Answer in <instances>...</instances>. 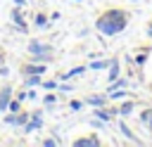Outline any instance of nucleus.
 <instances>
[{
    "instance_id": "1",
    "label": "nucleus",
    "mask_w": 152,
    "mask_h": 147,
    "mask_svg": "<svg viewBox=\"0 0 152 147\" xmlns=\"http://www.w3.org/2000/svg\"><path fill=\"white\" fill-rule=\"evenodd\" d=\"M126 26H128V12H126V9H116V7L102 12V14L95 19V28H97L102 36H107V38L121 33Z\"/></svg>"
},
{
    "instance_id": "2",
    "label": "nucleus",
    "mask_w": 152,
    "mask_h": 147,
    "mask_svg": "<svg viewBox=\"0 0 152 147\" xmlns=\"http://www.w3.org/2000/svg\"><path fill=\"white\" fill-rule=\"evenodd\" d=\"M28 55H31L33 62L50 64L52 62V55H55V47L50 43H43V40H28Z\"/></svg>"
},
{
    "instance_id": "3",
    "label": "nucleus",
    "mask_w": 152,
    "mask_h": 147,
    "mask_svg": "<svg viewBox=\"0 0 152 147\" xmlns=\"http://www.w3.org/2000/svg\"><path fill=\"white\" fill-rule=\"evenodd\" d=\"M21 128H24V133H33V130H40V128H43V111H40V109H38V111H31L28 121H26Z\"/></svg>"
},
{
    "instance_id": "4",
    "label": "nucleus",
    "mask_w": 152,
    "mask_h": 147,
    "mask_svg": "<svg viewBox=\"0 0 152 147\" xmlns=\"http://www.w3.org/2000/svg\"><path fill=\"white\" fill-rule=\"evenodd\" d=\"M45 69H48V64H45V62H33V59L19 66V71H21L24 76H28V74H40V76H43V74H45Z\"/></svg>"
},
{
    "instance_id": "5",
    "label": "nucleus",
    "mask_w": 152,
    "mask_h": 147,
    "mask_svg": "<svg viewBox=\"0 0 152 147\" xmlns=\"http://www.w3.org/2000/svg\"><path fill=\"white\" fill-rule=\"evenodd\" d=\"M12 24H14V28L21 31V33L28 31V26H26V21H24V12H21V7H14V9H12Z\"/></svg>"
},
{
    "instance_id": "6",
    "label": "nucleus",
    "mask_w": 152,
    "mask_h": 147,
    "mask_svg": "<svg viewBox=\"0 0 152 147\" xmlns=\"http://www.w3.org/2000/svg\"><path fill=\"white\" fill-rule=\"evenodd\" d=\"M95 119H100V121H104V123H109L114 116H119L116 114V109H107V107H95V114H93Z\"/></svg>"
},
{
    "instance_id": "7",
    "label": "nucleus",
    "mask_w": 152,
    "mask_h": 147,
    "mask_svg": "<svg viewBox=\"0 0 152 147\" xmlns=\"http://www.w3.org/2000/svg\"><path fill=\"white\" fill-rule=\"evenodd\" d=\"M100 138L97 135H88V138H76L74 140V147H100Z\"/></svg>"
},
{
    "instance_id": "8",
    "label": "nucleus",
    "mask_w": 152,
    "mask_h": 147,
    "mask_svg": "<svg viewBox=\"0 0 152 147\" xmlns=\"http://www.w3.org/2000/svg\"><path fill=\"white\" fill-rule=\"evenodd\" d=\"M12 95H14L12 85H2V88H0V111H7V104H10Z\"/></svg>"
},
{
    "instance_id": "9",
    "label": "nucleus",
    "mask_w": 152,
    "mask_h": 147,
    "mask_svg": "<svg viewBox=\"0 0 152 147\" xmlns=\"http://www.w3.org/2000/svg\"><path fill=\"white\" fill-rule=\"evenodd\" d=\"M86 104H90L93 109L95 107H107L109 104V95H90V97H86Z\"/></svg>"
},
{
    "instance_id": "10",
    "label": "nucleus",
    "mask_w": 152,
    "mask_h": 147,
    "mask_svg": "<svg viewBox=\"0 0 152 147\" xmlns=\"http://www.w3.org/2000/svg\"><path fill=\"white\" fill-rule=\"evenodd\" d=\"M133 109H135V100H121V104L116 107V114L126 119L128 114H133Z\"/></svg>"
},
{
    "instance_id": "11",
    "label": "nucleus",
    "mask_w": 152,
    "mask_h": 147,
    "mask_svg": "<svg viewBox=\"0 0 152 147\" xmlns=\"http://www.w3.org/2000/svg\"><path fill=\"white\" fill-rule=\"evenodd\" d=\"M33 26L36 28H50V17L43 14V12H36L33 14Z\"/></svg>"
},
{
    "instance_id": "12",
    "label": "nucleus",
    "mask_w": 152,
    "mask_h": 147,
    "mask_svg": "<svg viewBox=\"0 0 152 147\" xmlns=\"http://www.w3.org/2000/svg\"><path fill=\"white\" fill-rule=\"evenodd\" d=\"M40 83H43L40 74H28V76H24V88H38Z\"/></svg>"
},
{
    "instance_id": "13",
    "label": "nucleus",
    "mask_w": 152,
    "mask_h": 147,
    "mask_svg": "<svg viewBox=\"0 0 152 147\" xmlns=\"http://www.w3.org/2000/svg\"><path fill=\"white\" fill-rule=\"evenodd\" d=\"M121 76V64H119V59H112L109 62V81H114V78H119Z\"/></svg>"
},
{
    "instance_id": "14",
    "label": "nucleus",
    "mask_w": 152,
    "mask_h": 147,
    "mask_svg": "<svg viewBox=\"0 0 152 147\" xmlns=\"http://www.w3.org/2000/svg\"><path fill=\"white\" fill-rule=\"evenodd\" d=\"M83 71H86V66H76V69H71V71L62 74L57 81H71V78H76V76H83Z\"/></svg>"
},
{
    "instance_id": "15",
    "label": "nucleus",
    "mask_w": 152,
    "mask_h": 147,
    "mask_svg": "<svg viewBox=\"0 0 152 147\" xmlns=\"http://www.w3.org/2000/svg\"><path fill=\"white\" fill-rule=\"evenodd\" d=\"M119 130H121V135H124L126 140H131V142H135V145H140V140H138V138L133 135V130H131V128H128V126H126L124 121L119 123Z\"/></svg>"
},
{
    "instance_id": "16",
    "label": "nucleus",
    "mask_w": 152,
    "mask_h": 147,
    "mask_svg": "<svg viewBox=\"0 0 152 147\" xmlns=\"http://www.w3.org/2000/svg\"><path fill=\"white\" fill-rule=\"evenodd\" d=\"M109 62H112V59H93V62L88 64V69H93V71H100V69H109Z\"/></svg>"
},
{
    "instance_id": "17",
    "label": "nucleus",
    "mask_w": 152,
    "mask_h": 147,
    "mask_svg": "<svg viewBox=\"0 0 152 147\" xmlns=\"http://www.w3.org/2000/svg\"><path fill=\"white\" fill-rule=\"evenodd\" d=\"M109 95V100L112 102H121V100H126L128 97V92H126V88H119V90H112V92H107Z\"/></svg>"
},
{
    "instance_id": "18",
    "label": "nucleus",
    "mask_w": 152,
    "mask_h": 147,
    "mask_svg": "<svg viewBox=\"0 0 152 147\" xmlns=\"http://www.w3.org/2000/svg\"><path fill=\"white\" fill-rule=\"evenodd\" d=\"M119 88H126V78H114V81H109V88H107V92H112V90H119Z\"/></svg>"
},
{
    "instance_id": "19",
    "label": "nucleus",
    "mask_w": 152,
    "mask_h": 147,
    "mask_svg": "<svg viewBox=\"0 0 152 147\" xmlns=\"http://www.w3.org/2000/svg\"><path fill=\"white\" fill-rule=\"evenodd\" d=\"M7 111H14V114L21 111V100H19V97H12L10 104H7Z\"/></svg>"
},
{
    "instance_id": "20",
    "label": "nucleus",
    "mask_w": 152,
    "mask_h": 147,
    "mask_svg": "<svg viewBox=\"0 0 152 147\" xmlns=\"http://www.w3.org/2000/svg\"><path fill=\"white\" fill-rule=\"evenodd\" d=\"M131 62H133L135 66H142V64L147 62V52H145V50H142V52H138V55H135V57H133Z\"/></svg>"
},
{
    "instance_id": "21",
    "label": "nucleus",
    "mask_w": 152,
    "mask_h": 147,
    "mask_svg": "<svg viewBox=\"0 0 152 147\" xmlns=\"http://www.w3.org/2000/svg\"><path fill=\"white\" fill-rule=\"evenodd\" d=\"M57 100H59V97H57V95H55L52 90H50V92H48V95L43 97V102H45V104H57Z\"/></svg>"
},
{
    "instance_id": "22",
    "label": "nucleus",
    "mask_w": 152,
    "mask_h": 147,
    "mask_svg": "<svg viewBox=\"0 0 152 147\" xmlns=\"http://www.w3.org/2000/svg\"><path fill=\"white\" fill-rule=\"evenodd\" d=\"M40 145H43V147H55V145H62V140H59V138H48V140H43Z\"/></svg>"
},
{
    "instance_id": "23",
    "label": "nucleus",
    "mask_w": 152,
    "mask_h": 147,
    "mask_svg": "<svg viewBox=\"0 0 152 147\" xmlns=\"http://www.w3.org/2000/svg\"><path fill=\"white\" fill-rule=\"evenodd\" d=\"M57 83H59V81H43L40 85H43L45 90H55V88H57Z\"/></svg>"
},
{
    "instance_id": "24",
    "label": "nucleus",
    "mask_w": 152,
    "mask_h": 147,
    "mask_svg": "<svg viewBox=\"0 0 152 147\" xmlns=\"http://www.w3.org/2000/svg\"><path fill=\"white\" fill-rule=\"evenodd\" d=\"M69 107H71L74 111H78V109L83 107V102H81V100H71V102H69Z\"/></svg>"
},
{
    "instance_id": "25",
    "label": "nucleus",
    "mask_w": 152,
    "mask_h": 147,
    "mask_svg": "<svg viewBox=\"0 0 152 147\" xmlns=\"http://www.w3.org/2000/svg\"><path fill=\"white\" fill-rule=\"evenodd\" d=\"M26 100H36V90H33V88L26 90Z\"/></svg>"
},
{
    "instance_id": "26",
    "label": "nucleus",
    "mask_w": 152,
    "mask_h": 147,
    "mask_svg": "<svg viewBox=\"0 0 152 147\" xmlns=\"http://www.w3.org/2000/svg\"><path fill=\"white\" fill-rule=\"evenodd\" d=\"M0 76L7 78V76H10V69H7V66H0Z\"/></svg>"
},
{
    "instance_id": "27",
    "label": "nucleus",
    "mask_w": 152,
    "mask_h": 147,
    "mask_svg": "<svg viewBox=\"0 0 152 147\" xmlns=\"http://www.w3.org/2000/svg\"><path fill=\"white\" fill-rule=\"evenodd\" d=\"M14 2V7H26V0H12Z\"/></svg>"
},
{
    "instance_id": "28",
    "label": "nucleus",
    "mask_w": 152,
    "mask_h": 147,
    "mask_svg": "<svg viewBox=\"0 0 152 147\" xmlns=\"http://www.w3.org/2000/svg\"><path fill=\"white\" fill-rule=\"evenodd\" d=\"M147 111H150V116H147V123H145V126L152 130V109H147Z\"/></svg>"
},
{
    "instance_id": "29",
    "label": "nucleus",
    "mask_w": 152,
    "mask_h": 147,
    "mask_svg": "<svg viewBox=\"0 0 152 147\" xmlns=\"http://www.w3.org/2000/svg\"><path fill=\"white\" fill-rule=\"evenodd\" d=\"M147 33H150V36H152V24H150V26H147Z\"/></svg>"
},
{
    "instance_id": "30",
    "label": "nucleus",
    "mask_w": 152,
    "mask_h": 147,
    "mask_svg": "<svg viewBox=\"0 0 152 147\" xmlns=\"http://www.w3.org/2000/svg\"><path fill=\"white\" fill-rule=\"evenodd\" d=\"M128 2H140V0H128Z\"/></svg>"
},
{
    "instance_id": "31",
    "label": "nucleus",
    "mask_w": 152,
    "mask_h": 147,
    "mask_svg": "<svg viewBox=\"0 0 152 147\" xmlns=\"http://www.w3.org/2000/svg\"><path fill=\"white\" fill-rule=\"evenodd\" d=\"M76 2H81V0H76Z\"/></svg>"
},
{
    "instance_id": "32",
    "label": "nucleus",
    "mask_w": 152,
    "mask_h": 147,
    "mask_svg": "<svg viewBox=\"0 0 152 147\" xmlns=\"http://www.w3.org/2000/svg\"><path fill=\"white\" fill-rule=\"evenodd\" d=\"M150 38H152V36H150Z\"/></svg>"
}]
</instances>
